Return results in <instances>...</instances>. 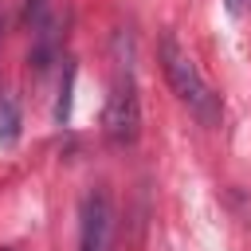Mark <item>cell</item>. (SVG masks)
<instances>
[{
	"mask_svg": "<svg viewBox=\"0 0 251 251\" xmlns=\"http://www.w3.org/2000/svg\"><path fill=\"white\" fill-rule=\"evenodd\" d=\"M161 67H165V78H169L173 94L188 106V114H196L204 126H216L220 122V98L204 82V75L192 63V55L176 43V35H165L161 39Z\"/></svg>",
	"mask_w": 251,
	"mask_h": 251,
	"instance_id": "obj_1",
	"label": "cell"
},
{
	"mask_svg": "<svg viewBox=\"0 0 251 251\" xmlns=\"http://www.w3.org/2000/svg\"><path fill=\"white\" fill-rule=\"evenodd\" d=\"M102 129H106L110 145H122V149L141 137V98H137V82H133L129 67L114 75L106 114H102Z\"/></svg>",
	"mask_w": 251,
	"mask_h": 251,
	"instance_id": "obj_2",
	"label": "cell"
},
{
	"mask_svg": "<svg viewBox=\"0 0 251 251\" xmlns=\"http://www.w3.org/2000/svg\"><path fill=\"white\" fill-rule=\"evenodd\" d=\"M78 251H110L114 239V204L106 188H94L82 196V216H78Z\"/></svg>",
	"mask_w": 251,
	"mask_h": 251,
	"instance_id": "obj_3",
	"label": "cell"
},
{
	"mask_svg": "<svg viewBox=\"0 0 251 251\" xmlns=\"http://www.w3.org/2000/svg\"><path fill=\"white\" fill-rule=\"evenodd\" d=\"M20 137V102L12 98V90H0V141L12 145Z\"/></svg>",
	"mask_w": 251,
	"mask_h": 251,
	"instance_id": "obj_4",
	"label": "cell"
},
{
	"mask_svg": "<svg viewBox=\"0 0 251 251\" xmlns=\"http://www.w3.org/2000/svg\"><path fill=\"white\" fill-rule=\"evenodd\" d=\"M227 12L243 16V12H251V0H227Z\"/></svg>",
	"mask_w": 251,
	"mask_h": 251,
	"instance_id": "obj_5",
	"label": "cell"
}]
</instances>
